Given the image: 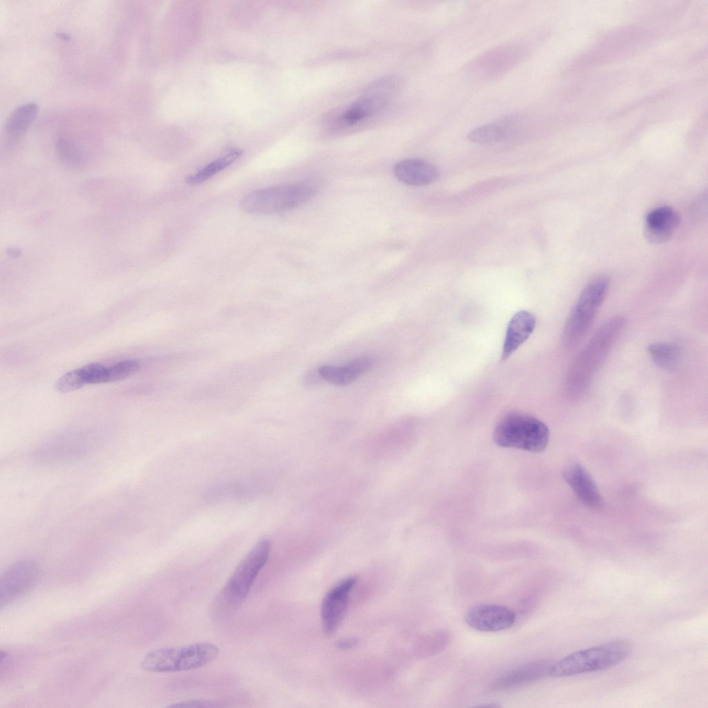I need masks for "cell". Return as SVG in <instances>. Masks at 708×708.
I'll use <instances>...</instances> for the list:
<instances>
[{
    "mask_svg": "<svg viewBox=\"0 0 708 708\" xmlns=\"http://www.w3.org/2000/svg\"><path fill=\"white\" fill-rule=\"evenodd\" d=\"M626 325L624 317L606 321L579 352L566 378V391L573 400L581 398Z\"/></svg>",
    "mask_w": 708,
    "mask_h": 708,
    "instance_id": "cell-1",
    "label": "cell"
},
{
    "mask_svg": "<svg viewBox=\"0 0 708 708\" xmlns=\"http://www.w3.org/2000/svg\"><path fill=\"white\" fill-rule=\"evenodd\" d=\"M271 549V541L263 538L241 559L211 604L210 614L213 618L230 617L241 606L257 575L266 564Z\"/></svg>",
    "mask_w": 708,
    "mask_h": 708,
    "instance_id": "cell-2",
    "label": "cell"
},
{
    "mask_svg": "<svg viewBox=\"0 0 708 708\" xmlns=\"http://www.w3.org/2000/svg\"><path fill=\"white\" fill-rule=\"evenodd\" d=\"M631 649L628 640L617 639L579 650L552 664L549 675L568 677L605 670L622 662L631 653Z\"/></svg>",
    "mask_w": 708,
    "mask_h": 708,
    "instance_id": "cell-3",
    "label": "cell"
},
{
    "mask_svg": "<svg viewBox=\"0 0 708 708\" xmlns=\"http://www.w3.org/2000/svg\"><path fill=\"white\" fill-rule=\"evenodd\" d=\"M219 654L217 645L198 642L179 646H165L147 653L140 665L153 673H175L201 668L214 662Z\"/></svg>",
    "mask_w": 708,
    "mask_h": 708,
    "instance_id": "cell-4",
    "label": "cell"
},
{
    "mask_svg": "<svg viewBox=\"0 0 708 708\" xmlns=\"http://www.w3.org/2000/svg\"><path fill=\"white\" fill-rule=\"evenodd\" d=\"M546 425L524 412L513 411L503 416L495 426L493 438L501 447L532 452L543 451L549 440Z\"/></svg>",
    "mask_w": 708,
    "mask_h": 708,
    "instance_id": "cell-5",
    "label": "cell"
},
{
    "mask_svg": "<svg viewBox=\"0 0 708 708\" xmlns=\"http://www.w3.org/2000/svg\"><path fill=\"white\" fill-rule=\"evenodd\" d=\"M609 281L604 276L592 279L582 290L564 325L562 344L572 350L584 339L608 290Z\"/></svg>",
    "mask_w": 708,
    "mask_h": 708,
    "instance_id": "cell-6",
    "label": "cell"
},
{
    "mask_svg": "<svg viewBox=\"0 0 708 708\" xmlns=\"http://www.w3.org/2000/svg\"><path fill=\"white\" fill-rule=\"evenodd\" d=\"M315 189L304 184L277 185L247 194L241 201L248 214H270L288 212L310 201Z\"/></svg>",
    "mask_w": 708,
    "mask_h": 708,
    "instance_id": "cell-7",
    "label": "cell"
},
{
    "mask_svg": "<svg viewBox=\"0 0 708 708\" xmlns=\"http://www.w3.org/2000/svg\"><path fill=\"white\" fill-rule=\"evenodd\" d=\"M400 85V80L394 75L384 76L372 82L340 115V122L353 124L380 112L395 96Z\"/></svg>",
    "mask_w": 708,
    "mask_h": 708,
    "instance_id": "cell-8",
    "label": "cell"
},
{
    "mask_svg": "<svg viewBox=\"0 0 708 708\" xmlns=\"http://www.w3.org/2000/svg\"><path fill=\"white\" fill-rule=\"evenodd\" d=\"M358 577L353 575L333 586L325 595L321 608L322 626L325 633L333 634L346 613L349 596Z\"/></svg>",
    "mask_w": 708,
    "mask_h": 708,
    "instance_id": "cell-9",
    "label": "cell"
},
{
    "mask_svg": "<svg viewBox=\"0 0 708 708\" xmlns=\"http://www.w3.org/2000/svg\"><path fill=\"white\" fill-rule=\"evenodd\" d=\"M37 576V566L32 561H19L12 565L1 577V606L9 604L26 593L34 586Z\"/></svg>",
    "mask_w": 708,
    "mask_h": 708,
    "instance_id": "cell-10",
    "label": "cell"
},
{
    "mask_svg": "<svg viewBox=\"0 0 708 708\" xmlns=\"http://www.w3.org/2000/svg\"><path fill=\"white\" fill-rule=\"evenodd\" d=\"M95 444L84 436L59 437L43 442L37 449L35 457L44 463H62L84 456Z\"/></svg>",
    "mask_w": 708,
    "mask_h": 708,
    "instance_id": "cell-11",
    "label": "cell"
},
{
    "mask_svg": "<svg viewBox=\"0 0 708 708\" xmlns=\"http://www.w3.org/2000/svg\"><path fill=\"white\" fill-rule=\"evenodd\" d=\"M516 613L500 605L480 604L471 608L465 621L472 628L481 632H496L507 629L516 622Z\"/></svg>",
    "mask_w": 708,
    "mask_h": 708,
    "instance_id": "cell-12",
    "label": "cell"
},
{
    "mask_svg": "<svg viewBox=\"0 0 708 708\" xmlns=\"http://www.w3.org/2000/svg\"><path fill=\"white\" fill-rule=\"evenodd\" d=\"M563 476L577 498L586 505L599 508L603 499L592 476L578 462L568 463L563 470Z\"/></svg>",
    "mask_w": 708,
    "mask_h": 708,
    "instance_id": "cell-13",
    "label": "cell"
},
{
    "mask_svg": "<svg viewBox=\"0 0 708 708\" xmlns=\"http://www.w3.org/2000/svg\"><path fill=\"white\" fill-rule=\"evenodd\" d=\"M679 223L680 216L672 207H658L645 218V236L651 243H664L671 238Z\"/></svg>",
    "mask_w": 708,
    "mask_h": 708,
    "instance_id": "cell-14",
    "label": "cell"
},
{
    "mask_svg": "<svg viewBox=\"0 0 708 708\" xmlns=\"http://www.w3.org/2000/svg\"><path fill=\"white\" fill-rule=\"evenodd\" d=\"M393 173L400 181L413 186L429 185L439 176V171L434 165L418 158L398 162L394 166Z\"/></svg>",
    "mask_w": 708,
    "mask_h": 708,
    "instance_id": "cell-15",
    "label": "cell"
},
{
    "mask_svg": "<svg viewBox=\"0 0 708 708\" xmlns=\"http://www.w3.org/2000/svg\"><path fill=\"white\" fill-rule=\"evenodd\" d=\"M535 325V317L527 310H521L514 315L506 330L501 352V360H505L510 357L528 339L532 333Z\"/></svg>",
    "mask_w": 708,
    "mask_h": 708,
    "instance_id": "cell-16",
    "label": "cell"
},
{
    "mask_svg": "<svg viewBox=\"0 0 708 708\" xmlns=\"http://www.w3.org/2000/svg\"><path fill=\"white\" fill-rule=\"evenodd\" d=\"M551 665L545 660L528 662L501 676L492 687L495 690H502L538 680L549 675Z\"/></svg>",
    "mask_w": 708,
    "mask_h": 708,
    "instance_id": "cell-17",
    "label": "cell"
},
{
    "mask_svg": "<svg viewBox=\"0 0 708 708\" xmlns=\"http://www.w3.org/2000/svg\"><path fill=\"white\" fill-rule=\"evenodd\" d=\"M373 364L372 358L363 356L355 358L342 366H322L317 371L320 378L325 381L337 386H346L369 371Z\"/></svg>",
    "mask_w": 708,
    "mask_h": 708,
    "instance_id": "cell-18",
    "label": "cell"
},
{
    "mask_svg": "<svg viewBox=\"0 0 708 708\" xmlns=\"http://www.w3.org/2000/svg\"><path fill=\"white\" fill-rule=\"evenodd\" d=\"M38 106L28 102L16 108L6 121L3 139L6 144L12 145L19 141L26 133L37 118Z\"/></svg>",
    "mask_w": 708,
    "mask_h": 708,
    "instance_id": "cell-19",
    "label": "cell"
},
{
    "mask_svg": "<svg viewBox=\"0 0 708 708\" xmlns=\"http://www.w3.org/2000/svg\"><path fill=\"white\" fill-rule=\"evenodd\" d=\"M511 121L507 118L476 127L469 132L467 139L472 142L490 145L505 140L510 134Z\"/></svg>",
    "mask_w": 708,
    "mask_h": 708,
    "instance_id": "cell-20",
    "label": "cell"
},
{
    "mask_svg": "<svg viewBox=\"0 0 708 708\" xmlns=\"http://www.w3.org/2000/svg\"><path fill=\"white\" fill-rule=\"evenodd\" d=\"M242 154L241 149H231L225 155L210 162L194 174L187 176V183L189 185H196L205 182L237 160Z\"/></svg>",
    "mask_w": 708,
    "mask_h": 708,
    "instance_id": "cell-21",
    "label": "cell"
},
{
    "mask_svg": "<svg viewBox=\"0 0 708 708\" xmlns=\"http://www.w3.org/2000/svg\"><path fill=\"white\" fill-rule=\"evenodd\" d=\"M647 350L653 362L660 368L671 371L678 366L680 349L676 344L670 342H655L651 344Z\"/></svg>",
    "mask_w": 708,
    "mask_h": 708,
    "instance_id": "cell-22",
    "label": "cell"
},
{
    "mask_svg": "<svg viewBox=\"0 0 708 708\" xmlns=\"http://www.w3.org/2000/svg\"><path fill=\"white\" fill-rule=\"evenodd\" d=\"M82 368L71 370L61 376L55 384V389L60 393H68L86 385Z\"/></svg>",
    "mask_w": 708,
    "mask_h": 708,
    "instance_id": "cell-23",
    "label": "cell"
},
{
    "mask_svg": "<svg viewBox=\"0 0 708 708\" xmlns=\"http://www.w3.org/2000/svg\"><path fill=\"white\" fill-rule=\"evenodd\" d=\"M140 364L136 360H125L107 367L106 382L122 380L139 370Z\"/></svg>",
    "mask_w": 708,
    "mask_h": 708,
    "instance_id": "cell-24",
    "label": "cell"
},
{
    "mask_svg": "<svg viewBox=\"0 0 708 708\" xmlns=\"http://www.w3.org/2000/svg\"><path fill=\"white\" fill-rule=\"evenodd\" d=\"M57 150L60 158L67 164L79 165L82 157L76 146L68 138L60 137L57 141Z\"/></svg>",
    "mask_w": 708,
    "mask_h": 708,
    "instance_id": "cell-25",
    "label": "cell"
},
{
    "mask_svg": "<svg viewBox=\"0 0 708 708\" xmlns=\"http://www.w3.org/2000/svg\"><path fill=\"white\" fill-rule=\"evenodd\" d=\"M106 369L100 363H91L82 367L86 384L106 382Z\"/></svg>",
    "mask_w": 708,
    "mask_h": 708,
    "instance_id": "cell-26",
    "label": "cell"
},
{
    "mask_svg": "<svg viewBox=\"0 0 708 708\" xmlns=\"http://www.w3.org/2000/svg\"><path fill=\"white\" fill-rule=\"evenodd\" d=\"M169 707L176 708H212L223 707L222 705L206 700H186L171 705Z\"/></svg>",
    "mask_w": 708,
    "mask_h": 708,
    "instance_id": "cell-27",
    "label": "cell"
},
{
    "mask_svg": "<svg viewBox=\"0 0 708 708\" xmlns=\"http://www.w3.org/2000/svg\"><path fill=\"white\" fill-rule=\"evenodd\" d=\"M357 643L355 638H344L337 642L336 646L339 649L346 650L355 646Z\"/></svg>",
    "mask_w": 708,
    "mask_h": 708,
    "instance_id": "cell-28",
    "label": "cell"
}]
</instances>
